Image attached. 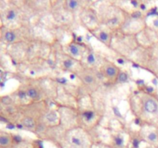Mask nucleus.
<instances>
[{"mask_svg":"<svg viewBox=\"0 0 158 148\" xmlns=\"http://www.w3.org/2000/svg\"><path fill=\"white\" fill-rule=\"evenodd\" d=\"M58 145L60 148H93L94 143L82 133L71 131L59 141Z\"/></svg>","mask_w":158,"mask_h":148,"instance_id":"f257e3e1","label":"nucleus"},{"mask_svg":"<svg viewBox=\"0 0 158 148\" xmlns=\"http://www.w3.org/2000/svg\"><path fill=\"white\" fill-rule=\"evenodd\" d=\"M102 71H103V76L110 81L117 80V77L120 73L118 68L114 66V64H110V63L105 65L104 67L102 69Z\"/></svg>","mask_w":158,"mask_h":148,"instance_id":"f03ea898","label":"nucleus"},{"mask_svg":"<svg viewBox=\"0 0 158 148\" xmlns=\"http://www.w3.org/2000/svg\"><path fill=\"white\" fill-rule=\"evenodd\" d=\"M80 77L82 81L87 86H92L97 84V77L93 72H89V71H84V72H81L80 74Z\"/></svg>","mask_w":158,"mask_h":148,"instance_id":"7ed1b4c3","label":"nucleus"},{"mask_svg":"<svg viewBox=\"0 0 158 148\" xmlns=\"http://www.w3.org/2000/svg\"><path fill=\"white\" fill-rule=\"evenodd\" d=\"M13 143L14 140L12 135L2 131L0 134V147L12 148L13 146Z\"/></svg>","mask_w":158,"mask_h":148,"instance_id":"20e7f679","label":"nucleus"},{"mask_svg":"<svg viewBox=\"0 0 158 148\" xmlns=\"http://www.w3.org/2000/svg\"><path fill=\"white\" fill-rule=\"evenodd\" d=\"M112 148H125L126 145H125V140L124 137L121 134H117V135L113 137L112 140V145H111Z\"/></svg>","mask_w":158,"mask_h":148,"instance_id":"39448f33","label":"nucleus"},{"mask_svg":"<svg viewBox=\"0 0 158 148\" xmlns=\"http://www.w3.org/2000/svg\"><path fill=\"white\" fill-rule=\"evenodd\" d=\"M68 50H69V53L71 54L73 57L76 59H79L80 56L82 55V49L80 47V46L77 44H70L68 47Z\"/></svg>","mask_w":158,"mask_h":148,"instance_id":"423d86ee","label":"nucleus"},{"mask_svg":"<svg viewBox=\"0 0 158 148\" xmlns=\"http://www.w3.org/2000/svg\"><path fill=\"white\" fill-rule=\"evenodd\" d=\"M97 39L106 45H109L110 41V36L109 33H107L105 31H100L97 35Z\"/></svg>","mask_w":158,"mask_h":148,"instance_id":"0eeeda50","label":"nucleus"},{"mask_svg":"<svg viewBox=\"0 0 158 148\" xmlns=\"http://www.w3.org/2000/svg\"><path fill=\"white\" fill-rule=\"evenodd\" d=\"M22 125H23L26 127L29 128V129H32V128L35 127V120L32 117H25L22 120Z\"/></svg>","mask_w":158,"mask_h":148,"instance_id":"6e6552de","label":"nucleus"},{"mask_svg":"<svg viewBox=\"0 0 158 148\" xmlns=\"http://www.w3.org/2000/svg\"><path fill=\"white\" fill-rule=\"evenodd\" d=\"M4 39L8 43H14L16 40L17 36L13 31H6L4 34Z\"/></svg>","mask_w":158,"mask_h":148,"instance_id":"1a4fd4ad","label":"nucleus"},{"mask_svg":"<svg viewBox=\"0 0 158 148\" xmlns=\"http://www.w3.org/2000/svg\"><path fill=\"white\" fill-rule=\"evenodd\" d=\"M26 94H27V96L29 98L32 99V100H35V99L38 98L39 96H40L39 91L37 90L35 88L33 87L28 88L27 90H26Z\"/></svg>","mask_w":158,"mask_h":148,"instance_id":"9d476101","label":"nucleus"},{"mask_svg":"<svg viewBox=\"0 0 158 148\" xmlns=\"http://www.w3.org/2000/svg\"><path fill=\"white\" fill-rule=\"evenodd\" d=\"M17 18V12L15 9H9L6 15V18L8 21H14Z\"/></svg>","mask_w":158,"mask_h":148,"instance_id":"9b49d317","label":"nucleus"},{"mask_svg":"<svg viewBox=\"0 0 158 148\" xmlns=\"http://www.w3.org/2000/svg\"><path fill=\"white\" fill-rule=\"evenodd\" d=\"M65 5L70 10H76L80 6V2L78 1H66Z\"/></svg>","mask_w":158,"mask_h":148,"instance_id":"f8f14e48","label":"nucleus"},{"mask_svg":"<svg viewBox=\"0 0 158 148\" xmlns=\"http://www.w3.org/2000/svg\"><path fill=\"white\" fill-rule=\"evenodd\" d=\"M83 118L86 120V121H88V122L91 121V120L94 119V111H92V110L85 111V112H83Z\"/></svg>","mask_w":158,"mask_h":148,"instance_id":"ddd939ff","label":"nucleus"},{"mask_svg":"<svg viewBox=\"0 0 158 148\" xmlns=\"http://www.w3.org/2000/svg\"><path fill=\"white\" fill-rule=\"evenodd\" d=\"M127 79H128V76H127V74L126 72H120V73H119L118 75V77H117V81H118L119 83H125V82L127 81Z\"/></svg>","mask_w":158,"mask_h":148,"instance_id":"4468645a","label":"nucleus"},{"mask_svg":"<svg viewBox=\"0 0 158 148\" xmlns=\"http://www.w3.org/2000/svg\"><path fill=\"white\" fill-rule=\"evenodd\" d=\"M86 61H87V63L89 65H94L96 64V62H97V59H96L95 55L94 53H89V55L87 56V58H86Z\"/></svg>","mask_w":158,"mask_h":148,"instance_id":"2eb2a0df","label":"nucleus"},{"mask_svg":"<svg viewBox=\"0 0 158 148\" xmlns=\"http://www.w3.org/2000/svg\"><path fill=\"white\" fill-rule=\"evenodd\" d=\"M56 117V114L54 113H52V112L49 113L46 116V118H47V120H49V121H51V122L55 121Z\"/></svg>","mask_w":158,"mask_h":148,"instance_id":"dca6fc26","label":"nucleus"},{"mask_svg":"<svg viewBox=\"0 0 158 148\" xmlns=\"http://www.w3.org/2000/svg\"><path fill=\"white\" fill-rule=\"evenodd\" d=\"M63 64H64L65 67L68 68V69H69V68H70L71 66L73 65V61H72L71 60H66L64 63H63Z\"/></svg>","mask_w":158,"mask_h":148,"instance_id":"f3484780","label":"nucleus"},{"mask_svg":"<svg viewBox=\"0 0 158 148\" xmlns=\"http://www.w3.org/2000/svg\"><path fill=\"white\" fill-rule=\"evenodd\" d=\"M93 148H112L110 146H107L105 144H94Z\"/></svg>","mask_w":158,"mask_h":148,"instance_id":"a211bd4d","label":"nucleus"},{"mask_svg":"<svg viewBox=\"0 0 158 148\" xmlns=\"http://www.w3.org/2000/svg\"><path fill=\"white\" fill-rule=\"evenodd\" d=\"M22 148H42V147L40 145L36 144V145H32L31 146H26V147L24 146V147H22Z\"/></svg>","mask_w":158,"mask_h":148,"instance_id":"6ab92c4d","label":"nucleus"},{"mask_svg":"<svg viewBox=\"0 0 158 148\" xmlns=\"http://www.w3.org/2000/svg\"><path fill=\"white\" fill-rule=\"evenodd\" d=\"M117 61L118 62V63H120V64H121V65H123V64H125V61H124V60H123V59H121V58H119V59H117Z\"/></svg>","mask_w":158,"mask_h":148,"instance_id":"aec40b11","label":"nucleus"},{"mask_svg":"<svg viewBox=\"0 0 158 148\" xmlns=\"http://www.w3.org/2000/svg\"><path fill=\"white\" fill-rule=\"evenodd\" d=\"M140 9H143V10H144V9H147L146 6H145L144 4H141V5H140Z\"/></svg>","mask_w":158,"mask_h":148,"instance_id":"412c9836","label":"nucleus"},{"mask_svg":"<svg viewBox=\"0 0 158 148\" xmlns=\"http://www.w3.org/2000/svg\"><path fill=\"white\" fill-rule=\"evenodd\" d=\"M131 3H132V4H134L135 7L137 6V2H134V1H133V2H131Z\"/></svg>","mask_w":158,"mask_h":148,"instance_id":"4be33fe9","label":"nucleus"}]
</instances>
